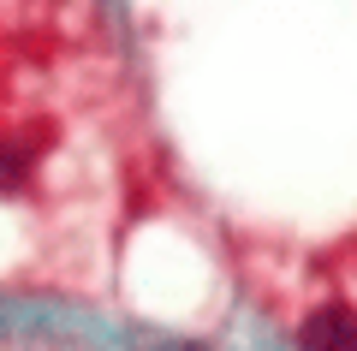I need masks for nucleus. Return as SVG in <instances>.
<instances>
[{
    "label": "nucleus",
    "instance_id": "1",
    "mask_svg": "<svg viewBox=\"0 0 357 351\" xmlns=\"http://www.w3.org/2000/svg\"><path fill=\"white\" fill-rule=\"evenodd\" d=\"M298 345L304 351H357V310L351 304H321L304 315L298 327Z\"/></svg>",
    "mask_w": 357,
    "mask_h": 351
},
{
    "label": "nucleus",
    "instance_id": "2",
    "mask_svg": "<svg viewBox=\"0 0 357 351\" xmlns=\"http://www.w3.org/2000/svg\"><path fill=\"white\" fill-rule=\"evenodd\" d=\"M36 173V137H6L0 143V191H24Z\"/></svg>",
    "mask_w": 357,
    "mask_h": 351
}]
</instances>
